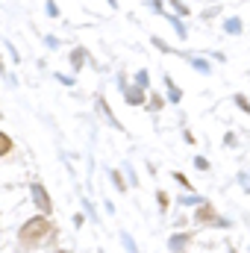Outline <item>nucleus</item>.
Returning a JSON list of instances; mask_svg holds the SVG:
<instances>
[{"label":"nucleus","mask_w":250,"mask_h":253,"mask_svg":"<svg viewBox=\"0 0 250 253\" xmlns=\"http://www.w3.org/2000/svg\"><path fill=\"white\" fill-rule=\"evenodd\" d=\"M47 233H50V221H47L44 215H33L30 221L21 224V230H18V242H21L24 248H36V245L44 242Z\"/></svg>","instance_id":"nucleus-1"},{"label":"nucleus","mask_w":250,"mask_h":253,"mask_svg":"<svg viewBox=\"0 0 250 253\" xmlns=\"http://www.w3.org/2000/svg\"><path fill=\"white\" fill-rule=\"evenodd\" d=\"M30 191H33V200H36V206H39V212H42V215L47 218V215L53 212V203H50V194L44 191V186H42V183H33V186H30Z\"/></svg>","instance_id":"nucleus-2"},{"label":"nucleus","mask_w":250,"mask_h":253,"mask_svg":"<svg viewBox=\"0 0 250 253\" xmlns=\"http://www.w3.org/2000/svg\"><path fill=\"white\" fill-rule=\"evenodd\" d=\"M194 221H197V224H209V221H215V206H212V203H203V206L194 212Z\"/></svg>","instance_id":"nucleus-3"},{"label":"nucleus","mask_w":250,"mask_h":253,"mask_svg":"<svg viewBox=\"0 0 250 253\" xmlns=\"http://www.w3.org/2000/svg\"><path fill=\"white\" fill-rule=\"evenodd\" d=\"M188 239H191V236H186V233H174V236H171V242H168V248H171L174 253H186Z\"/></svg>","instance_id":"nucleus-4"},{"label":"nucleus","mask_w":250,"mask_h":253,"mask_svg":"<svg viewBox=\"0 0 250 253\" xmlns=\"http://www.w3.org/2000/svg\"><path fill=\"white\" fill-rule=\"evenodd\" d=\"M126 103H129V106H135V103H144V94H141V88H129V91H126Z\"/></svg>","instance_id":"nucleus-5"},{"label":"nucleus","mask_w":250,"mask_h":253,"mask_svg":"<svg viewBox=\"0 0 250 253\" xmlns=\"http://www.w3.org/2000/svg\"><path fill=\"white\" fill-rule=\"evenodd\" d=\"M12 147H15V144H12V138H9L6 132H0V156H6V153H12Z\"/></svg>","instance_id":"nucleus-6"},{"label":"nucleus","mask_w":250,"mask_h":253,"mask_svg":"<svg viewBox=\"0 0 250 253\" xmlns=\"http://www.w3.org/2000/svg\"><path fill=\"white\" fill-rule=\"evenodd\" d=\"M112 183L118 186V191H126V186H124V180H121V174H118V171H112Z\"/></svg>","instance_id":"nucleus-7"},{"label":"nucleus","mask_w":250,"mask_h":253,"mask_svg":"<svg viewBox=\"0 0 250 253\" xmlns=\"http://www.w3.org/2000/svg\"><path fill=\"white\" fill-rule=\"evenodd\" d=\"M174 180H177V183H183V186H186V189L191 191V183L186 180V174H180V171H174Z\"/></svg>","instance_id":"nucleus-8"},{"label":"nucleus","mask_w":250,"mask_h":253,"mask_svg":"<svg viewBox=\"0 0 250 253\" xmlns=\"http://www.w3.org/2000/svg\"><path fill=\"white\" fill-rule=\"evenodd\" d=\"M194 165H197V168H200V171H209V162H206V159H203V156H197V159H194Z\"/></svg>","instance_id":"nucleus-9"},{"label":"nucleus","mask_w":250,"mask_h":253,"mask_svg":"<svg viewBox=\"0 0 250 253\" xmlns=\"http://www.w3.org/2000/svg\"><path fill=\"white\" fill-rule=\"evenodd\" d=\"M156 200H159V206H162V209L168 206V194H165V191H159V194H156Z\"/></svg>","instance_id":"nucleus-10"},{"label":"nucleus","mask_w":250,"mask_h":253,"mask_svg":"<svg viewBox=\"0 0 250 253\" xmlns=\"http://www.w3.org/2000/svg\"><path fill=\"white\" fill-rule=\"evenodd\" d=\"M236 103H239V106H242V109H245V112H250V106H248V100H245V97H242V94H239V97H236Z\"/></svg>","instance_id":"nucleus-11"},{"label":"nucleus","mask_w":250,"mask_h":253,"mask_svg":"<svg viewBox=\"0 0 250 253\" xmlns=\"http://www.w3.org/2000/svg\"><path fill=\"white\" fill-rule=\"evenodd\" d=\"M59 253H68V251H59Z\"/></svg>","instance_id":"nucleus-12"}]
</instances>
